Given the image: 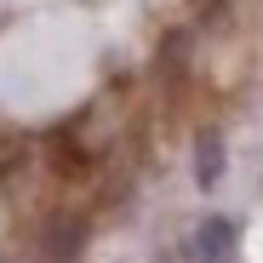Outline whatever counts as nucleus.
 <instances>
[{
	"label": "nucleus",
	"mask_w": 263,
	"mask_h": 263,
	"mask_svg": "<svg viewBox=\"0 0 263 263\" xmlns=\"http://www.w3.org/2000/svg\"><path fill=\"white\" fill-rule=\"evenodd\" d=\"M195 263H235V223L229 217H200L195 235H189Z\"/></svg>",
	"instance_id": "nucleus-1"
},
{
	"label": "nucleus",
	"mask_w": 263,
	"mask_h": 263,
	"mask_svg": "<svg viewBox=\"0 0 263 263\" xmlns=\"http://www.w3.org/2000/svg\"><path fill=\"white\" fill-rule=\"evenodd\" d=\"M86 252V223L80 217H52L46 223V257L52 263H74Z\"/></svg>",
	"instance_id": "nucleus-2"
},
{
	"label": "nucleus",
	"mask_w": 263,
	"mask_h": 263,
	"mask_svg": "<svg viewBox=\"0 0 263 263\" xmlns=\"http://www.w3.org/2000/svg\"><path fill=\"white\" fill-rule=\"evenodd\" d=\"M195 183L200 189L223 183V138H217V132H206V138L195 143Z\"/></svg>",
	"instance_id": "nucleus-3"
},
{
	"label": "nucleus",
	"mask_w": 263,
	"mask_h": 263,
	"mask_svg": "<svg viewBox=\"0 0 263 263\" xmlns=\"http://www.w3.org/2000/svg\"><path fill=\"white\" fill-rule=\"evenodd\" d=\"M0 263H6V257H0Z\"/></svg>",
	"instance_id": "nucleus-4"
}]
</instances>
